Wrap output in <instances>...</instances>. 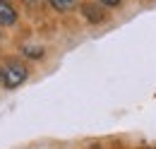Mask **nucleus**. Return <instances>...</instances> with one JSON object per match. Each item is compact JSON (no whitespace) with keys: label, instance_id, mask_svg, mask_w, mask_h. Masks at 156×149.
Returning <instances> with one entry per match:
<instances>
[{"label":"nucleus","instance_id":"obj_1","mask_svg":"<svg viewBox=\"0 0 156 149\" xmlns=\"http://www.w3.org/2000/svg\"><path fill=\"white\" fill-rule=\"evenodd\" d=\"M29 77V70L22 60H7L2 63V87L5 89H17L27 82Z\"/></svg>","mask_w":156,"mask_h":149},{"label":"nucleus","instance_id":"obj_2","mask_svg":"<svg viewBox=\"0 0 156 149\" xmlns=\"http://www.w3.org/2000/svg\"><path fill=\"white\" fill-rule=\"evenodd\" d=\"M79 12L82 17L87 19L89 24H103L108 19V10L103 5H98L96 0H89V2H79Z\"/></svg>","mask_w":156,"mask_h":149},{"label":"nucleus","instance_id":"obj_3","mask_svg":"<svg viewBox=\"0 0 156 149\" xmlns=\"http://www.w3.org/2000/svg\"><path fill=\"white\" fill-rule=\"evenodd\" d=\"M17 19H20V15H17L15 5L10 0H0V27H15Z\"/></svg>","mask_w":156,"mask_h":149},{"label":"nucleus","instance_id":"obj_4","mask_svg":"<svg viewBox=\"0 0 156 149\" xmlns=\"http://www.w3.org/2000/svg\"><path fill=\"white\" fill-rule=\"evenodd\" d=\"M55 12H72L79 7V0H46Z\"/></svg>","mask_w":156,"mask_h":149},{"label":"nucleus","instance_id":"obj_5","mask_svg":"<svg viewBox=\"0 0 156 149\" xmlns=\"http://www.w3.org/2000/svg\"><path fill=\"white\" fill-rule=\"evenodd\" d=\"M22 56L31 58V60H41V58H43V48H41V46H34V43H27V46H22Z\"/></svg>","mask_w":156,"mask_h":149},{"label":"nucleus","instance_id":"obj_6","mask_svg":"<svg viewBox=\"0 0 156 149\" xmlns=\"http://www.w3.org/2000/svg\"><path fill=\"white\" fill-rule=\"evenodd\" d=\"M98 5H103L106 10H113V7H120L122 5V0H96Z\"/></svg>","mask_w":156,"mask_h":149},{"label":"nucleus","instance_id":"obj_7","mask_svg":"<svg viewBox=\"0 0 156 149\" xmlns=\"http://www.w3.org/2000/svg\"><path fill=\"white\" fill-rule=\"evenodd\" d=\"M22 2H24L27 7H39L41 5V0H22Z\"/></svg>","mask_w":156,"mask_h":149},{"label":"nucleus","instance_id":"obj_8","mask_svg":"<svg viewBox=\"0 0 156 149\" xmlns=\"http://www.w3.org/2000/svg\"><path fill=\"white\" fill-rule=\"evenodd\" d=\"M0 87H2V65H0Z\"/></svg>","mask_w":156,"mask_h":149}]
</instances>
